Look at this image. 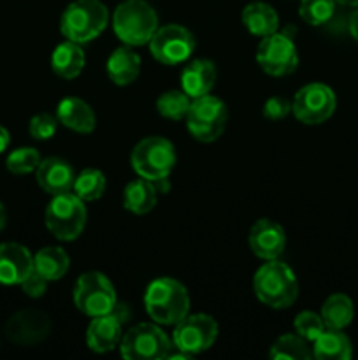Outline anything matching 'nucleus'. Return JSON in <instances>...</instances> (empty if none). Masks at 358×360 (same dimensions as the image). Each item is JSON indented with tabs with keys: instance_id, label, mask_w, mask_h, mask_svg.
Returning a JSON list of instances; mask_svg holds the SVG:
<instances>
[{
	"instance_id": "nucleus-1",
	"label": "nucleus",
	"mask_w": 358,
	"mask_h": 360,
	"mask_svg": "<svg viewBox=\"0 0 358 360\" xmlns=\"http://www.w3.org/2000/svg\"><path fill=\"white\" fill-rule=\"evenodd\" d=\"M144 306L153 322L175 326L190 311V297L185 285L172 278H158L147 287Z\"/></svg>"
},
{
	"instance_id": "nucleus-2",
	"label": "nucleus",
	"mask_w": 358,
	"mask_h": 360,
	"mask_svg": "<svg viewBox=\"0 0 358 360\" xmlns=\"http://www.w3.org/2000/svg\"><path fill=\"white\" fill-rule=\"evenodd\" d=\"M253 287L258 301L274 309L290 308L298 295L293 271L284 262H277V259L269 260L256 271Z\"/></svg>"
},
{
	"instance_id": "nucleus-3",
	"label": "nucleus",
	"mask_w": 358,
	"mask_h": 360,
	"mask_svg": "<svg viewBox=\"0 0 358 360\" xmlns=\"http://www.w3.org/2000/svg\"><path fill=\"white\" fill-rule=\"evenodd\" d=\"M112 28L126 46L147 44L158 28V16L144 0H125L112 14Z\"/></svg>"
},
{
	"instance_id": "nucleus-4",
	"label": "nucleus",
	"mask_w": 358,
	"mask_h": 360,
	"mask_svg": "<svg viewBox=\"0 0 358 360\" xmlns=\"http://www.w3.org/2000/svg\"><path fill=\"white\" fill-rule=\"evenodd\" d=\"M109 13L98 0H76L63 11L60 30L67 41L84 44L93 41L107 27Z\"/></svg>"
},
{
	"instance_id": "nucleus-5",
	"label": "nucleus",
	"mask_w": 358,
	"mask_h": 360,
	"mask_svg": "<svg viewBox=\"0 0 358 360\" xmlns=\"http://www.w3.org/2000/svg\"><path fill=\"white\" fill-rule=\"evenodd\" d=\"M76 193L63 192L53 195L46 207V227L60 241H74L84 231L86 207Z\"/></svg>"
},
{
	"instance_id": "nucleus-6",
	"label": "nucleus",
	"mask_w": 358,
	"mask_h": 360,
	"mask_svg": "<svg viewBox=\"0 0 358 360\" xmlns=\"http://www.w3.org/2000/svg\"><path fill=\"white\" fill-rule=\"evenodd\" d=\"M132 167L140 178L158 181L168 178L175 164V150L165 137L151 136L140 141L132 151Z\"/></svg>"
},
{
	"instance_id": "nucleus-7",
	"label": "nucleus",
	"mask_w": 358,
	"mask_h": 360,
	"mask_svg": "<svg viewBox=\"0 0 358 360\" xmlns=\"http://www.w3.org/2000/svg\"><path fill=\"white\" fill-rule=\"evenodd\" d=\"M228 111L221 98L213 95L193 98L186 115V127L197 141L213 143L223 134L227 127Z\"/></svg>"
},
{
	"instance_id": "nucleus-8",
	"label": "nucleus",
	"mask_w": 358,
	"mask_h": 360,
	"mask_svg": "<svg viewBox=\"0 0 358 360\" xmlns=\"http://www.w3.org/2000/svg\"><path fill=\"white\" fill-rule=\"evenodd\" d=\"M74 304L90 319L107 315L116 309V290L104 274L90 271L74 287Z\"/></svg>"
},
{
	"instance_id": "nucleus-9",
	"label": "nucleus",
	"mask_w": 358,
	"mask_h": 360,
	"mask_svg": "<svg viewBox=\"0 0 358 360\" xmlns=\"http://www.w3.org/2000/svg\"><path fill=\"white\" fill-rule=\"evenodd\" d=\"M172 341L160 327L139 323L132 327L119 341V354L126 360H158L167 357Z\"/></svg>"
},
{
	"instance_id": "nucleus-10",
	"label": "nucleus",
	"mask_w": 358,
	"mask_h": 360,
	"mask_svg": "<svg viewBox=\"0 0 358 360\" xmlns=\"http://www.w3.org/2000/svg\"><path fill=\"white\" fill-rule=\"evenodd\" d=\"M337 105L336 94L321 83L305 84L297 91L291 104L295 118L305 125H319L333 115Z\"/></svg>"
},
{
	"instance_id": "nucleus-11",
	"label": "nucleus",
	"mask_w": 358,
	"mask_h": 360,
	"mask_svg": "<svg viewBox=\"0 0 358 360\" xmlns=\"http://www.w3.org/2000/svg\"><path fill=\"white\" fill-rule=\"evenodd\" d=\"M216 338L218 323L214 322L213 316L197 313V315H186L181 322L175 323L172 345L185 354L197 355L209 350Z\"/></svg>"
},
{
	"instance_id": "nucleus-12",
	"label": "nucleus",
	"mask_w": 358,
	"mask_h": 360,
	"mask_svg": "<svg viewBox=\"0 0 358 360\" xmlns=\"http://www.w3.org/2000/svg\"><path fill=\"white\" fill-rule=\"evenodd\" d=\"M150 44V51L164 65H178L192 56L195 37L181 25H165L157 28Z\"/></svg>"
},
{
	"instance_id": "nucleus-13",
	"label": "nucleus",
	"mask_w": 358,
	"mask_h": 360,
	"mask_svg": "<svg viewBox=\"0 0 358 360\" xmlns=\"http://www.w3.org/2000/svg\"><path fill=\"white\" fill-rule=\"evenodd\" d=\"M256 62L263 72L270 76H286L298 65L297 48L290 35L274 32L260 41L256 48Z\"/></svg>"
},
{
	"instance_id": "nucleus-14",
	"label": "nucleus",
	"mask_w": 358,
	"mask_h": 360,
	"mask_svg": "<svg viewBox=\"0 0 358 360\" xmlns=\"http://www.w3.org/2000/svg\"><path fill=\"white\" fill-rule=\"evenodd\" d=\"M51 319L44 311L27 308L9 316L4 327V334L11 343L18 347H34L42 343L51 334Z\"/></svg>"
},
{
	"instance_id": "nucleus-15",
	"label": "nucleus",
	"mask_w": 358,
	"mask_h": 360,
	"mask_svg": "<svg viewBox=\"0 0 358 360\" xmlns=\"http://www.w3.org/2000/svg\"><path fill=\"white\" fill-rule=\"evenodd\" d=\"M286 245V234L283 227L269 218L256 221L249 231V248L263 260H276Z\"/></svg>"
},
{
	"instance_id": "nucleus-16",
	"label": "nucleus",
	"mask_w": 358,
	"mask_h": 360,
	"mask_svg": "<svg viewBox=\"0 0 358 360\" xmlns=\"http://www.w3.org/2000/svg\"><path fill=\"white\" fill-rule=\"evenodd\" d=\"M34 269V257L23 245L2 243L0 245V283L21 285Z\"/></svg>"
},
{
	"instance_id": "nucleus-17",
	"label": "nucleus",
	"mask_w": 358,
	"mask_h": 360,
	"mask_svg": "<svg viewBox=\"0 0 358 360\" xmlns=\"http://www.w3.org/2000/svg\"><path fill=\"white\" fill-rule=\"evenodd\" d=\"M35 178H37L39 186L49 195L70 192L74 181H76L72 165L58 157H49L46 160H41V164L35 169Z\"/></svg>"
},
{
	"instance_id": "nucleus-18",
	"label": "nucleus",
	"mask_w": 358,
	"mask_h": 360,
	"mask_svg": "<svg viewBox=\"0 0 358 360\" xmlns=\"http://www.w3.org/2000/svg\"><path fill=\"white\" fill-rule=\"evenodd\" d=\"M121 341V319L114 311L93 316L86 330V345L97 354H105Z\"/></svg>"
},
{
	"instance_id": "nucleus-19",
	"label": "nucleus",
	"mask_w": 358,
	"mask_h": 360,
	"mask_svg": "<svg viewBox=\"0 0 358 360\" xmlns=\"http://www.w3.org/2000/svg\"><path fill=\"white\" fill-rule=\"evenodd\" d=\"M216 81V67L211 60H192L183 69L181 86L190 98H199L209 94Z\"/></svg>"
},
{
	"instance_id": "nucleus-20",
	"label": "nucleus",
	"mask_w": 358,
	"mask_h": 360,
	"mask_svg": "<svg viewBox=\"0 0 358 360\" xmlns=\"http://www.w3.org/2000/svg\"><path fill=\"white\" fill-rule=\"evenodd\" d=\"M56 120L67 129L79 134H90L95 130L97 118L90 105L77 97H67L56 108Z\"/></svg>"
},
{
	"instance_id": "nucleus-21",
	"label": "nucleus",
	"mask_w": 358,
	"mask_h": 360,
	"mask_svg": "<svg viewBox=\"0 0 358 360\" xmlns=\"http://www.w3.org/2000/svg\"><path fill=\"white\" fill-rule=\"evenodd\" d=\"M140 72V58L130 46L114 49L107 60L109 79L114 84L125 86L133 83Z\"/></svg>"
},
{
	"instance_id": "nucleus-22",
	"label": "nucleus",
	"mask_w": 358,
	"mask_h": 360,
	"mask_svg": "<svg viewBox=\"0 0 358 360\" xmlns=\"http://www.w3.org/2000/svg\"><path fill=\"white\" fill-rule=\"evenodd\" d=\"M242 23L249 34L256 37H267L279 28V16L272 6L263 2H253L242 11Z\"/></svg>"
},
{
	"instance_id": "nucleus-23",
	"label": "nucleus",
	"mask_w": 358,
	"mask_h": 360,
	"mask_svg": "<svg viewBox=\"0 0 358 360\" xmlns=\"http://www.w3.org/2000/svg\"><path fill=\"white\" fill-rule=\"evenodd\" d=\"M312 357L318 360L351 359V341L339 329H325L312 341Z\"/></svg>"
},
{
	"instance_id": "nucleus-24",
	"label": "nucleus",
	"mask_w": 358,
	"mask_h": 360,
	"mask_svg": "<svg viewBox=\"0 0 358 360\" xmlns=\"http://www.w3.org/2000/svg\"><path fill=\"white\" fill-rule=\"evenodd\" d=\"M51 67L63 79H74L84 67V53L77 42L67 41L55 48L51 55Z\"/></svg>"
},
{
	"instance_id": "nucleus-25",
	"label": "nucleus",
	"mask_w": 358,
	"mask_h": 360,
	"mask_svg": "<svg viewBox=\"0 0 358 360\" xmlns=\"http://www.w3.org/2000/svg\"><path fill=\"white\" fill-rule=\"evenodd\" d=\"M157 197L158 192L154 188L153 181H147L144 178L133 179V181H130L125 186V192H123V206L133 214H146L154 207Z\"/></svg>"
},
{
	"instance_id": "nucleus-26",
	"label": "nucleus",
	"mask_w": 358,
	"mask_h": 360,
	"mask_svg": "<svg viewBox=\"0 0 358 360\" xmlns=\"http://www.w3.org/2000/svg\"><path fill=\"white\" fill-rule=\"evenodd\" d=\"M34 269L48 281H56L69 271V255L60 246H46L34 255Z\"/></svg>"
},
{
	"instance_id": "nucleus-27",
	"label": "nucleus",
	"mask_w": 358,
	"mask_h": 360,
	"mask_svg": "<svg viewBox=\"0 0 358 360\" xmlns=\"http://www.w3.org/2000/svg\"><path fill=\"white\" fill-rule=\"evenodd\" d=\"M354 319V306L347 295L333 294L323 302L321 320L326 329H339L350 326Z\"/></svg>"
},
{
	"instance_id": "nucleus-28",
	"label": "nucleus",
	"mask_w": 358,
	"mask_h": 360,
	"mask_svg": "<svg viewBox=\"0 0 358 360\" xmlns=\"http://www.w3.org/2000/svg\"><path fill=\"white\" fill-rule=\"evenodd\" d=\"M269 357L274 360H309L312 359V347L298 334H284L270 347Z\"/></svg>"
},
{
	"instance_id": "nucleus-29",
	"label": "nucleus",
	"mask_w": 358,
	"mask_h": 360,
	"mask_svg": "<svg viewBox=\"0 0 358 360\" xmlns=\"http://www.w3.org/2000/svg\"><path fill=\"white\" fill-rule=\"evenodd\" d=\"M72 188L81 200H97L104 195L105 176L98 169H84L76 176Z\"/></svg>"
},
{
	"instance_id": "nucleus-30",
	"label": "nucleus",
	"mask_w": 358,
	"mask_h": 360,
	"mask_svg": "<svg viewBox=\"0 0 358 360\" xmlns=\"http://www.w3.org/2000/svg\"><path fill=\"white\" fill-rule=\"evenodd\" d=\"M192 105V98L185 94L183 90H168L161 94L157 101V109L164 118L178 120L186 118L188 109Z\"/></svg>"
},
{
	"instance_id": "nucleus-31",
	"label": "nucleus",
	"mask_w": 358,
	"mask_h": 360,
	"mask_svg": "<svg viewBox=\"0 0 358 360\" xmlns=\"http://www.w3.org/2000/svg\"><path fill=\"white\" fill-rule=\"evenodd\" d=\"M336 0H300L298 14L305 23L319 27L332 20L336 13Z\"/></svg>"
},
{
	"instance_id": "nucleus-32",
	"label": "nucleus",
	"mask_w": 358,
	"mask_h": 360,
	"mask_svg": "<svg viewBox=\"0 0 358 360\" xmlns=\"http://www.w3.org/2000/svg\"><path fill=\"white\" fill-rule=\"evenodd\" d=\"M41 164V155L35 148H18L7 157V169L13 174H30Z\"/></svg>"
},
{
	"instance_id": "nucleus-33",
	"label": "nucleus",
	"mask_w": 358,
	"mask_h": 360,
	"mask_svg": "<svg viewBox=\"0 0 358 360\" xmlns=\"http://www.w3.org/2000/svg\"><path fill=\"white\" fill-rule=\"evenodd\" d=\"M295 330H297L298 336L304 338L307 343H312L323 330L326 329L325 323H323L321 315H316L312 311H302L298 313L297 319L293 322Z\"/></svg>"
},
{
	"instance_id": "nucleus-34",
	"label": "nucleus",
	"mask_w": 358,
	"mask_h": 360,
	"mask_svg": "<svg viewBox=\"0 0 358 360\" xmlns=\"http://www.w3.org/2000/svg\"><path fill=\"white\" fill-rule=\"evenodd\" d=\"M56 127H58V120L55 116L48 115V112H41V115H35L30 120V125H28V132L34 139L46 141L51 139L56 134Z\"/></svg>"
},
{
	"instance_id": "nucleus-35",
	"label": "nucleus",
	"mask_w": 358,
	"mask_h": 360,
	"mask_svg": "<svg viewBox=\"0 0 358 360\" xmlns=\"http://www.w3.org/2000/svg\"><path fill=\"white\" fill-rule=\"evenodd\" d=\"M291 111V104L283 97H270L269 101L263 104V115L269 120H283L286 118L288 112Z\"/></svg>"
},
{
	"instance_id": "nucleus-36",
	"label": "nucleus",
	"mask_w": 358,
	"mask_h": 360,
	"mask_svg": "<svg viewBox=\"0 0 358 360\" xmlns=\"http://www.w3.org/2000/svg\"><path fill=\"white\" fill-rule=\"evenodd\" d=\"M48 283L49 281L44 276H41L35 269H32V273L21 281V288H23L28 297H41V295H44Z\"/></svg>"
},
{
	"instance_id": "nucleus-37",
	"label": "nucleus",
	"mask_w": 358,
	"mask_h": 360,
	"mask_svg": "<svg viewBox=\"0 0 358 360\" xmlns=\"http://www.w3.org/2000/svg\"><path fill=\"white\" fill-rule=\"evenodd\" d=\"M350 32H351V37L358 42V7L357 11L350 16Z\"/></svg>"
},
{
	"instance_id": "nucleus-38",
	"label": "nucleus",
	"mask_w": 358,
	"mask_h": 360,
	"mask_svg": "<svg viewBox=\"0 0 358 360\" xmlns=\"http://www.w3.org/2000/svg\"><path fill=\"white\" fill-rule=\"evenodd\" d=\"M9 143H11L9 132H7V129H4V127L0 125V153H4V151L7 150Z\"/></svg>"
},
{
	"instance_id": "nucleus-39",
	"label": "nucleus",
	"mask_w": 358,
	"mask_h": 360,
	"mask_svg": "<svg viewBox=\"0 0 358 360\" xmlns=\"http://www.w3.org/2000/svg\"><path fill=\"white\" fill-rule=\"evenodd\" d=\"M337 4L340 6H347V7H358V0H336Z\"/></svg>"
},
{
	"instance_id": "nucleus-40",
	"label": "nucleus",
	"mask_w": 358,
	"mask_h": 360,
	"mask_svg": "<svg viewBox=\"0 0 358 360\" xmlns=\"http://www.w3.org/2000/svg\"><path fill=\"white\" fill-rule=\"evenodd\" d=\"M4 225H6V210H4L2 202H0V231L4 229Z\"/></svg>"
},
{
	"instance_id": "nucleus-41",
	"label": "nucleus",
	"mask_w": 358,
	"mask_h": 360,
	"mask_svg": "<svg viewBox=\"0 0 358 360\" xmlns=\"http://www.w3.org/2000/svg\"><path fill=\"white\" fill-rule=\"evenodd\" d=\"M0 347H2V338H0Z\"/></svg>"
}]
</instances>
